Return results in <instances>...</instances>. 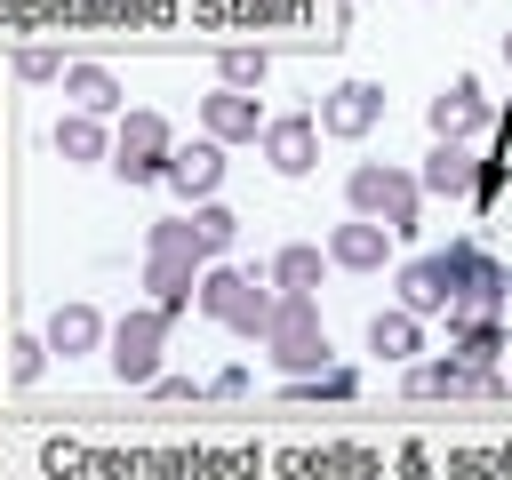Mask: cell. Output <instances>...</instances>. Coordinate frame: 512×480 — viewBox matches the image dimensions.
Instances as JSON below:
<instances>
[{
	"instance_id": "cell-26",
	"label": "cell",
	"mask_w": 512,
	"mask_h": 480,
	"mask_svg": "<svg viewBox=\"0 0 512 480\" xmlns=\"http://www.w3.org/2000/svg\"><path fill=\"white\" fill-rule=\"evenodd\" d=\"M48 360H56V352H48V336H16V344H8V376H16V384H40V376H48Z\"/></svg>"
},
{
	"instance_id": "cell-10",
	"label": "cell",
	"mask_w": 512,
	"mask_h": 480,
	"mask_svg": "<svg viewBox=\"0 0 512 480\" xmlns=\"http://www.w3.org/2000/svg\"><path fill=\"white\" fill-rule=\"evenodd\" d=\"M200 136H216V144H256V136H264L256 96H248V88H208V96H200Z\"/></svg>"
},
{
	"instance_id": "cell-3",
	"label": "cell",
	"mask_w": 512,
	"mask_h": 480,
	"mask_svg": "<svg viewBox=\"0 0 512 480\" xmlns=\"http://www.w3.org/2000/svg\"><path fill=\"white\" fill-rule=\"evenodd\" d=\"M264 360L272 368H336V352H328V328H320V304L312 296H280V312H272V336H264Z\"/></svg>"
},
{
	"instance_id": "cell-13",
	"label": "cell",
	"mask_w": 512,
	"mask_h": 480,
	"mask_svg": "<svg viewBox=\"0 0 512 480\" xmlns=\"http://www.w3.org/2000/svg\"><path fill=\"white\" fill-rule=\"evenodd\" d=\"M168 184L200 208V200H216V184H224V144L216 136H200V144H184L176 160H168Z\"/></svg>"
},
{
	"instance_id": "cell-17",
	"label": "cell",
	"mask_w": 512,
	"mask_h": 480,
	"mask_svg": "<svg viewBox=\"0 0 512 480\" xmlns=\"http://www.w3.org/2000/svg\"><path fill=\"white\" fill-rule=\"evenodd\" d=\"M320 264H328V248H312V240H280L272 264H264V280H272L280 296H312V288H320Z\"/></svg>"
},
{
	"instance_id": "cell-24",
	"label": "cell",
	"mask_w": 512,
	"mask_h": 480,
	"mask_svg": "<svg viewBox=\"0 0 512 480\" xmlns=\"http://www.w3.org/2000/svg\"><path fill=\"white\" fill-rule=\"evenodd\" d=\"M264 72H272V56H264V48H224V56H216V88H248V96H256V88H264Z\"/></svg>"
},
{
	"instance_id": "cell-27",
	"label": "cell",
	"mask_w": 512,
	"mask_h": 480,
	"mask_svg": "<svg viewBox=\"0 0 512 480\" xmlns=\"http://www.w3.org/2000/svg\"><path fill=\"white\" fill-rule=\"evenodd\" d=\"M192 224H200L208 256H216V248H232V232H240V224H232V208H216V200H200V208H192Z\"/></svg>"
},
{
	"instance_id": "cell-5",
	"label": "cell",
	"mask_w": 512,
	"mask_h": 480,
	"mask_svg": "<svg viewBox=\"0 0 512 480\" xmlns=\"http://www.w3.org/2000/svg\"><path fill=\"white\" fill-rule=\"evenodd\" d=\"M168 160H176L168 120H160V112H120V136H112L120 184H168Z\"/></svg>"
},
{
	"instance_id": "cell-30",
	"label": "cell",
	"mask_w": 512,
	"mask_h": 480,
	"mask_svg": "<svg viewBox=\"0 0 512 480\" xmlns=\"http://www.w3.org/2000/svg\"><path fill=\"white\" fill-rule=\"evenodd\" d=\"M504 392H512V368H504Z\"/></svg>"
},
{
	"instance_id": "cell-23",
	"label": "cell",
	"mask_w": 512,
	"mask_h": 480,
	"mask_svg": "<svg viewBox=\"0 0 512 480\" xmlns=\"http://www.w3.org/2000/svg\"><path fill=\"white\" fill-rule=\"evenodd\" d=\"M144 296H152L160 312H176L184 296H200V288H192V264H160V256H144Z\"/></svg>"
},
{
	"instance_id": "cell-20",
	"label": "cell",
	"mask_w": 512,
	"mask_h": 480,
	"mask_svg": "<svg viewBox=\"0 0 512 480\" xmlns=\"http://www.w3.org/2000/svg\"><path fill=\"white\" fill-rule=\"evenodd\" d=\"M48 144H56L64 160H80V168L112 160V136H104V120H96V112H64V120L48 128Z\"/></svg>"
},
{
	"instance_id": "cell-15",
	"label": "cell",
	"mask_w": 512,
	"mask_h": 480,
	"mask_svg": "<svg viewBox=\"0 0 512 480\" xmlns=\"http://www.w3.org/2000/svg\"><path fill=\"white\" fill-rule=\"evenodd\" d=\"M448 352L472 368H504V328L496 312H448Z\"/></svg>"
},
{
	"instance_id": "cell-7",
	"label": "cell",
	"mask_w": 512,
	"mask_h": 480,
	"mask_svg": "<svg viewBox=\"0 0 512 480\" xmlns=\"http://www.w3.org/2000/svg\"><path fill=\"white\" fill-rule=\"evenodd\" d=\"M400 384H408V400H488V392H504V368H472V360L440 352V360L408 368Z\"/></svg>"
},
{
	"instance_id": "cell-28",
	"label": "cell",
	"mask_w": 512,
	"mask_h": 480,
	"mask_svg": "<svg viewBox=\"0 0 512 480\" xmlns=\"http://www.w3.org/2000/svg\"><path fill=\"white\" fill-rule=\"evenodd\" d=\"M56 48H16V80H56Z\"/></svg>"
},
{
	"instance_id": "cell-12",
	"label": "cell",
	"mask_w": 512,
	"mask_h": 480,
	"mask_svg": "<svg viewBox=\"0 0 512 480\" xmlns=\"http://www.w3.org/2000/svg\"><path fill=\"white\" fill-rule=\"evenodd\" d=\"M384 232H392V224H376V216H344V224L328 232V264H344V272H376V264L392 256Z\"/></svg>"
},
{
	"instance_id": "cell-21",
	"label": "cell",
	"mask_w": 512,
	"mask_h": 480,
	"mask_svg": "<svg viewBox=\"0 0 512 480\" xmlns=\"http://www.w3.org/2000/svg\"><path fill=\"white\" fill-rule=\"evenodd\" d=\"M144 256H160V264H208V240H200V224L192 216H160L152 232H144Z\"/></svg>"
},
{
	"instance_id": "cell-29",
	"label": "cell",
	"mask_w": 512,
	"mask_h": 480,
	"mask_svg": "<svg viewBox=\"0 0 512 480\" xmlns=\"http://www.w3.org/2000/svg\"><path fill=\"white\" fill-rule=\"evenodd\" d=\"M504 64H512V32H504Z\"/></svg>"
},
{
	"instance_id": "cell-16",
	"label": "cell",
	"mask_w": 512,
	"mask_h": 480,
	"mask_svg": "<svg viewBox=\"0 0 512 480\" xmlns=\"http://www.w3.org/2000/svg\"><path fill=\"white\" fill-rule=\"evenodd\" d=\"M416 184L424 192H480V160H472V144H432L424 152V168H416Z\"/></svg>"
},
{
	"instance_id": "cell-8",
	"label": "cell",
	"mask_w": 512,
	"mask_h": 480,
	"mask_svg": "<svg viewBox=\"0 0 512 480\" xmlns=\"http://www.w3.org/2000/svg\"><path fill=\"white\" fill-rule=\"evenodd\" d=\"M256 144H264V160H272L280 176H312V160H320V120H312V112H272Z\"/></svg>"
},
{
	"instance_id": "cell-18",
	"label": "cell",
	"mask_w": 512,
	"mask_h": 480,
	"mask_svg": "<svg viewBox=\"0 0 512 480\" xmlns=\"http://www.w3.org/2000/svg\"><path fill=\"white\" fill-rule=\"evenodd\" d=\"M368 352H376V360H424V320L400 312V304L368 312Z\"/></svg>"
},
{
	"instance_id": "cell-6",
	"label": "cell",
	"mask_w": 512,
	"mask_h": 480,
	"mask_svg": "<svg viewBox=\"0 0 512 480\" xmlns=\"http://www.w3.org/2000/svg\"><path fill=\"white\" fill-rule=\"evenodd\" d=\"M160 344H168V312L160 304H136L112 328V376L120 384H160Z\"/></svg>"
},
{
	"instance_id": "cell-1",
	"label": "cell",
	"mask_w": 512,
	"mask_h": 480,
	"mask_svg": "<svg viewBox=\"0 0 512 480\" xmlns=\"http://www.w3.org/2000/svg\"><path fill=\"white\" fill-rule=\"evenodd\" d=\"M432 264H440V280H448V312H504L512 264H496L480 240H448V248H432Z\"/></svg>"
},
{
	"instance_id": "cell-11",
	"label": "cell",
	"mask_w": 512,
	"mask_h": 480,
	"mask_svg": "<svg viewBox=\"0 0 512 480\" xmlns=\"http://www.w3.org/2000/svg\"><path fill=\"white\" fill-rule=\"evenodd\" d=\"M472 128H488V96H480V80H448V88L432 96V136H440V144H464Z\"/></svg>"
},
{
	"instance_id": "cell-9",
	"label": "cell",
	"mask_w": 512,
	"mask_h": 480,
	"mask_svg": "<svg viewBox=\"0 0 512 480\" xmlns=\"http://www.w3.org/2000/svg\"><path fill=\"white\" fill-rule=\"evenodd\" d=\"M384 120V88L376 80H336L320 96V136H368Z\"/></svg>"
},
{
	"instance_id": "cell-2",
	"label": "cell",
	"mask_w": 512,
	"mask_h": 480,
	"mask_svg": "<svg viewBox=\"0 0 512 480\" xmlns=\"http://www.w3.org/2000/svg\"><path fill=\"white\" fill-rule=\"evenodd\" d=\"M344 208H352V216H376V224H392V232H416V208H424V184H416L408 168H384V160H360V168L344 176Z\"/></svg>"
},
{
	"instance_id": "cell-14",
	"label": "cell",
	"mask_w": 512,
	"mask_h": 480,
	"mask_svg": "<svg viewBox=\"0 0 512 480\" xmlns=\"http://www.w3.org/2000/svg\"><path fill=\"white\" fill-rule=\"evenodd\" d=\"M40 336H48V352H56V360H88V352L104 344V320H96V304H56Z\"/></svg>"
},
{
	"instance_id": "cell-19",
	"label": "cell",
	"mask_w": 512,
	"mask_h": 480,
	"mask_svg": "<svg viewBox=\"0 0 512 480\" xmlns=\"http://www.w3.org/2000/svg\"><path fill=\"white\" fill-rule=\"evenodd\" d=\"M392 304H400V312H416V320L448 312V280H440V264H432V256L400 264V280H392Z\"/></svg>"
},
{
	"instance_id": "cell-25",
	"label": "cell",
	"mask_w": 512,
	"mask_h": 480,
	"mask_svg": "<svg viewBox=\"0 0 512 480\" xmlns=\"http://www.w3.org/2000/svg\"><path fill=\"white\" fill-rule=\"evenodd\" d=\"M352 392H360L352 368H320V376H296L288 384V400H352Z\"/></svg>"
},
{
	"instance_id": "cell-4",
	"label": "cell",
	"mask_w": 512,
	"mask_h": 480,
	"mask_svg": "<svg viewBox=\"0 0 512 480\" xmlns=\"http://www.w3.org/2000/svg\"><path fill=\"white\" fill-rule=\"evenodd\" d=\"M200 312L264 344V336H272V312H280V296H272L264 280H248V272H208V280H200Z\"/></svg>"
},
{
	"instance_id": "cell-22",
	"label": "cell",
	"mask_w": 512,
	"mask_h": 480,
	"mask_svg": "<svg viewBox=\"0 0 512 480\" xmlns=\"http://www.w3.org/2000/svg\"><path fill=\"white\" fill-rule=\"evenodd\" d=\"M64 104L104 120V112H120V80H112L104 64H64Z\"/></svg>"
}]
</instances>
